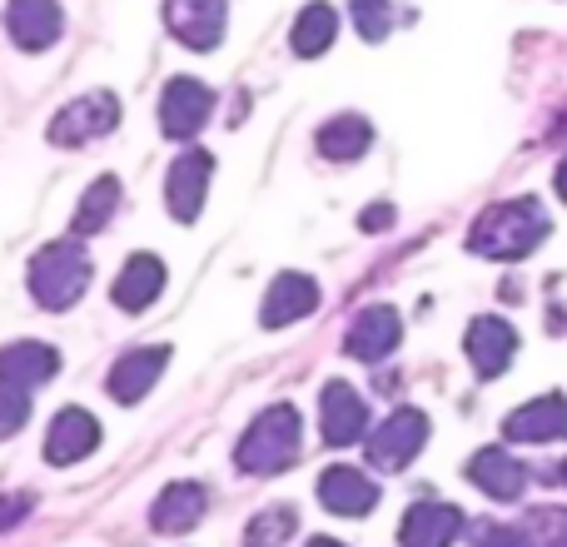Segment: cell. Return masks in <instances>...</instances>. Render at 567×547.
Masks as SVG:
<instances>
[{
    "label": "cell",
    "mask_w": 567,
    "mask_h": 547,
    "mask_svg": "<svg viewBox=\"0 0 567 547\" xmlns=\"http://www.w3.org/2000/svg\"><path fill=\"white\" fill-rule=\"evenodd\" d=\"M543 235H548V215L538 199H508L473 219L468 249L483 259H523L543 245Z\"/></svg>",
    "instance_id": "obj_1"
},
{
    "label": "cell",
    "mask_w": 567,
    "mask_h": 547,
    "mask_svg": "<svg viewBox=\"0 0 567 547\" xmlns=\"http://www.w3.org/2000/svg\"><path fill=\"white\" fill-rule=\"evenodd\" d=\"M299 429L303 423H299V409H293V403L265 409L255 423H249V433L235 448L239 473H255V478H275V473H284L293 458H299Z\"/></svg>",
    "instance_id": "obj_2"
},
{
    "label": "cell",
    "mask_w": 567,
    "mask_h": 547,
    "mask_svg": "<svg viewBox=\"0 0 567 547\" xmlns=\"http://www.w3.org/2000/svg\"><path fill=\"white\" fill-rule=\"evenodd\" d=\"M90 289V255L80 249V239H55L30 259V293L40 309L60 313L70 303H80V293Z\"/></svg>",
    "instance_id": "obj_3"
},
{
    "label": "cell",
    "mask_w": 567,
    "mask_h": 547,
    "mask_svg": "<svg viewBox=\"0 0 567 547\" xmlns=\"http://www.w3.org/2000/svg\"><path fill=\"white\" fill-rule=\"evenodd\" d=\"M115 125H120V100L110 95V90H90V95L70 100V105L50 120V145H65V149L95 145V140H105Z\"/></svg>",
    "instance_id": "obj_4"
},
{
    "label": "cell",
    "mask_w": 567,
    "mask_h": 547,
    "mask_svg": "<svg viewBox=\"0 0 567 547\" xmlns=\"http://www.w3.org/2000/svg\"><path fill=\"white\" fill-rule=\"evenodd\" d=\"M423 443H429V413H419V409L389 413V419L379 423V433L369 438V468H379V473L409 468L423 453Z\"/></svg>",
    "instance_id": "obj_5"
},
{
    "label": "cell",
    "mask_w": 567,
    "mask_h": 547,
    "mask_svg": "<svg viewBox=\"0 0 567 547\" xmlns=\"http://www.w3.org/2000/svg\"><path fill=\"white\" fill-rule=\"evenodd\" d=\"M209 115H215V95H209V85H199L189 75L169 80L165 95H159V130L169 140H195Z\"/></svg>",
    "instance_id": "obj_6"
},
{
    "label": "cell",
    "mask_w": 567,
    "mask_h": 547,
    "mask_svg": "<svg viewBox=\"0 0 567 547\" xmlns=\"http://www.w3.org/2000/svg\"><path fill=\"white\" fill-rule=\"evenodd\" d=\"M229 0H165V25L179 45L189 50H215L225 40Z\"/></svg>",
    "instance_id": "obj_7"
},
{
    "label": "cell",
    "mask_w": 567,
    "mask_h": 547,
    "mask_svg": "<svg viewBox=\"0 0 567 547\" xmlns=\"http://www.w3.org/2000/svg\"><path fill=\"white\" fill-rule=\"evenodd\" d=\"M209 175H215V155L205 149H189L169 165V179H165V199H169V215L179 225H195L199 209H205V195H209Z\"/></svg>",
    "instance_id": "obj_8"
},
{
    "label": "cell",
    "mask_w": 567,
    "mask_h": 547,
    "mask_svg": "<svg viewBox=\"0 0 567 547\" xmlns=\"http://www.w3.org/2000/svg\"><path fill=\"white\" fill-rule=\"evenodd\" d=\"M65 30L60 0H6V35L20 50H50Z\"/></svg>",
    "instance_id": "obj_9"
},
{
    "label": "cell",
    "mask_w": 567,
    "mask_h": 547,
    "mask_svg": "<svg viewBox=\"0 0 567 547\" xmlns=\"http://www.w3.org/2000/svg\"><path fill=\"white\" fill-rule=\"evenodd\" d=\"M95 448H100V423H95V413H85V409H60L55 423H50V433H45V463H55V468H70V463L90 458Z\"/></svg>",
    "instance_id": "obj_10"
},
{
    "label": "cell",
    "mask_w": 567,
    "mask_h": 547,
    "mask_svg": "<svg viewBox=\"0 0 567 547\" xmlns=\"http://www.w3.org/2000/svg\"><path fill=\"white\" fill-rule=\"evenodd\" d=\"M503 433L513 443H553V438H567V399L563 393H543V399L523 403L503 419Z\"/></svg>",
    "instance_id": "obj_11"
},
{
    "label": "cell",
    "mask_w": 567,
    "mask_h": 547,
    "mask_svg": "<svg viewBox=\"0 0 567 547\" xmlns=\"http://www.w3.org/2000/svg\"><path fill=\"white\" fill-rule=\"evenodd\" d=\"M463 349H468V363L478 379H498L513 363V353H518V333H513L508 319H478L468 329V339H463Z\"/></svg>",
    "instance_id": "obj_12"
},
{
    "label": "cell",
    "mask_w": 567,
    "mask_h": 547,
    "mask_svg": "<svg viewBox=\"0 0 567 547\" xmlns=\"http://www.w3.org/2000/svg\"><path fill=\"white\" fill-rule=\"evenodd\" d=\"M319 309V283L309 274H279L265 293V329H284V323H299Z\"/></svg>",
    "instance_id": "obj_13"
},
{
    "label": "cell",
    "mask_w": 567,
    "mask_h": 547,
    "mask_svg": "<svg viewBox=\"0 0 567 547\" xmlns=\"http://www.w3.org/2000/svg\"><path fill=\"white\" fill-rule=\"evenodd\" d=\"M165 363H169V349H159V343L155 349H130L125 359H115V369H110V399L140 403L159 383Z\"/></svg>",
    "instance_id": "obj_14"
},
{
    "label": "cell",
    "mask_w": 567,
    "mask_h": 547,
    "mask_svg": "<svg viewBox=\"0 0 567 547\" xmlns=\"http://www.w3.org/2000/svg\"><path fill=\"white\" fill-rule=\"evenodd\" d=\"M399 339H403L399 313L379 303V309H363L359 319H353V329H349V339H343V349H349L353 359H363V363H379V359H389V353L399 349Z\"/></svg>",
    "instance_id": "obj_15"
},
{
    "label": "cell",
    "mask_w": 567,
    "mask_h": 547,
    "mask_svg": "<svg viewBox=\"0 0 567 547\" xmlns=\"http://www.w3.org/2000/svg\"><path fill=\"white\" fill-rule=\"evenodd\" d=\"M319 419H323V438H329L333 448L359 443L363 429H369V409H363V399L349 389V383H329V389H323Z\"/></svg>",
    "instance_id": "obj_16"
},
{
    "label": "cell",
    "mask_w": 567,
    "mask_h": 547,
    "mask_svg": "<svg viewBox=\"0 0 567 547\" xmlns=\"http://www.w3.org/2000/svg\"><path fill=\"white\" fill-rule=\"evenodd\" d=\"M463 528V513L449 508V503H413L403 513V528H399V543L403 547H449Z\"/></svg>",
    "instance_id": "obj_17"
},
{
    "label": "cell",
    "mask_w": 567,
    "mask_h": 547,
    "mask_svg": "<svg viewBox=\"0 0 567 547\" xmlns=\"http://www.w3.org/2000/svg\"><path fill=\"white\" fill-rule=\"evenodd\" d=\"M468 478H473V488H483L488 498H498V503H513L523 488H528V468H523L513 453H503V448L473 453Z\"/></svg>",
    "instance_id": "obj_18"
},
{
    "label": "cell",
    "mask_w": 567,
    "mask_h": 547,
    "mask_svg": "<svg viewBox=\"0 0 567 547\" xmlns=\"http://www.w3.org/2000/svg\"><path fill=\"white\" fill-rule=\"evenodd\" d=\"M159 289H165V265H159L155 255H130L125 269L115 274L110 299H115L125 313H140V309H150V303L159 299Z\"/></svg>",
    "instance_id": "obj_19"
},
{
    "label": "cell",
    "mask_w": 567,
    "mask_h": 547,
    "mask_svg": "<svg viewBox=\"0 0 567 547\" xmlns=\"http://www.w3.org/2000/svg\"><path fill=\"white\" fill-rule=\"evenodd\" d=\"M319 498H323V508L339 513V518H363V513L379 503V488H373L359 468H323Z\"/></svg>",
    "instance_id": "obj_20"
},
{
    "label": "cell",
    "mask_w": 567,
    "mask_h": 547,
    "mask_svg": "<svg viewBox=\"0 0 567 547\" xmlns=\"http://www.w3.org/2000/svg\"><path fill=\"white\" fill-rule=\"evenodd\" d=\"M205 508H209V493L199 488V483H169V488L155 498L150 523H155V533H189L199 518H205Z\"/></svg>",
    "instance_id": "obj_21"
},
{
    "label": "cell",
    "mask_w": 567,
    "mask_h": 547,
    "mask_svg": "<svg viewBox=\"0 0 567 547\" xmlns=\"http://www.w3.org/2000/svg\"><path fill=\"white\" fill-rule=\"evenodd\" d=\"M60 369V353L50 343H35V339H20L10 349H0V379L20 383V389H35V383L55 379Z\"/></svg>",
    "instance_id": "obj_22"
},
{
    "label": "cell",
    "mask_w": 567,
    "mask_h": 547,
    "mask_svg": "<svg viewBox=\"0 0 567 547\" xmlns=\"http://www.w3.org/2000/svg\"><path fill=\"white\" fill-rule=\"evenodd\" d=\"M333 35H339V10L323 6V0H313V6H303L299 20H293L289 45H293V55L313 60V55H323V50L333 45Z\"/></svg>",
    "instance_id": "obj_23"
},
{
    "label": "cell",
    "mask_w": 567,
    "mask_h": 547,
    "mask_svg": "<svg viewBox=\"0 0 567 547\" xmlns=\"http://www.w3.org/2000/svg\"><path fill=\"white\" fill-rule=\"evenodd\" d=\"M373 145V125L363 115H333L329 125L319 130V155H329V159H359L363 149Z\"/></svg>",
    "instance_id": "obj_24"
},
{
    "label": "cell",
    "mask_w": 567,
    "mask_h": 547,
    "mask_svg": "<svg viewBox=\"0 0 567 547\" xmlns=\"http://www.w3.org/2000/svg\"><path fill=\"white\" fill-rule=\"evenodd\" d=\"M115 205H120V179L115 175H100L95 185L80 195V209H75V219H70V235H75V239L100 235V229L110 225V215H115Z\"/></svg>",
    "instance_id": "obj_25"
},
{
    "label": "cell",
    "mask_w": 567,
    "mask_h": 547,
    "mask_svg": "<svg viewBox=\"0 0 567 547\" xmlns=\"http://www.w3.org/2000/svg\"><path fill=\"white\" fill-rule=\"evenodd\" d=\"M293 528H299V513H293V508H265V513H255L245 543L249 547H289Z\"/></svg>",
    "instance_id": "obj_26"
},
{
    "label": "cell",
    "mask_w": 567,
    "mask_h": 547,
    "mask_svg": "<svg viewBox=\"0 0 567 547\" xmlns=\"http://www.w3.org/2000/svg\"><path fill=\"white\" fill-rule=\"evenodd\" d=\"M25 419H30V389L0 379V438H16L25 429Z\"/></svg>",
    "instance_id": "obj_27"
},
{
    "label": "cell",
    "mask_w": 567,
    "mask_h": 547,
    "mask_svg": "<svg viewBox=\"0 0 567 547\" xmlns=\"http://www.w3.org/2000/svg\"><path fill=\"white\" fill-rule=\"evenodd\" d=\"M353 20H359L363 40H383L393 30V6L389 0H353Z\"/></svg>",
    "instance_id": "obj_28"
},
{
    "label": "cell",
    "mask_w": 567,
    "mask_h": 547,
    "mask_svg": "<svg viewBox=\"0 0 567 547\" xmlns=\"http://www.w3.org/2000/svg\"><path fill=\"white\" fill-rule=\"evenodd\" d=\"M30 508H35V498H30V493H10V498H0V533H10L16 523H25Z\"/></svg>",
    "instance_id": "obj_29"
},
{
    "label": "cell",
    "mask_w": 567,
    "mask_h": 547,
    "mask_svg": "<svg viewBox=\"0 0 567 547\" xmlns=\"http://www.w3.org/2000/svg\"><path fill=\"white\" fill-rule=\"evenodd\" d=\"M473 547H533V543L523 538L518 528H483V533H478V543H473Z\"/></svg>",
    "instance_id": "obj_30"
},
{
    "label": "cell",
    "mask_w": 567,
    "mask_h": 547,
    "mask_svg": "<svg viewBox=\"0 0 567 547\" xmlns=\"http://www.w3.org/2000/svg\"><path fill=\"white\" fill-rule=\"evenodd\" d=\"M359 225L369 229V235H373V229H389V225H393V209H389V205H369V209L359 215Z\"/></svg>",
    "instance_id": "obj_31"
},
{
    "label": "cell",
    "mask_w": 567,
    "mask_h": 547,
    "mask_svg": "<svg viewBox=\"0 0 567 547\" xmlns=\"http://www.w3.org/2000/svg\"><path fill=\"white\" fill-rule=\"evenodd\" d=\"M558 195L567 199V159H563V165H558Z\"/></svg>",
    "instance_id": "obj_32"
},
{
    "label": "cell",
    "mask_w": 567,
    "mask_h": 547,
    "mask_svg": "<svg viewBox=\"0 0 567 547\" xmlns=\"http://www.w3.org/2000/svg\"><path fill=\"white\" fill-rule=\"evenodd\" d=\"M309 547H343V543H333V538H313Z\"/></svg>",
    "instance_id": "obj_33"
},
{
    "label": "cell",
    "mask_w": 567,
    "mask_h": 547,
    "mask_svg": "<svg viewBox=\"0 0 567 547\" xmlns=\"http://www.w3.org/2000/svg\"><path fill=\"white\" fill-rule=\"evenodd\" d=\"M563 478H567V463H563Z\"/></svg>",
    "instance_id": "obj_34"
}]
</instances>
